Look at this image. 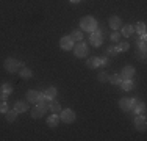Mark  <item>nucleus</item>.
I'll list each match as a JSON object with an SVG mask.
<instances>
[{
    "instance_id": "nucleus-1",
    "label": "nucleus",
    "mask_w": 147,
    "mask_h": 141,
    "mask_svg": "<svg viewBox=\"0 0 147 141\" xmlns=\"http://www.w3.org/2000/svg\"><path fill=\"white\" fill-rule=\"evenodd\" d=\"M80 28H82L83 31H94L99 28V24H97V20L94 19L92 16H83L82 19H80Z\"/></svg>"
},
{
    "instance_id": "nucleus-2",
    "label": "nucleus",
    "mask_w": 147,
    "mask_h": 141,
    "mask_svg": "<svg viewBox=\"0 0 147 141\" xmlns=\"http://www.w3.org/2000/svg\"><path fill=\"white\" fill-rule=\"evenodd\" d=\"M47 111H49V102L39 100V102H36V104H34L33 110H31V118H34V119L42 118Z\"/></svg>"
},
{
    "instance_id": "nucleus-3",
    "label": "nucleus",
    "mask_w": 147,
    "mask_h": 141,
    "mask_svg": "<svg viewBox=\"0 0 147 141\" xmlns=\"http://www.w3.org/2000/svg\"><path fill=\"white\" fill-rule=\"evenodd\" d=\"M20 66H22V61H17L16 58H6L5 61H3V68H5V70L9 74L17 72Z\"/></svg>"
},
{
    "instance_id": "nucleus-4",
    "label": "nucleus",
    "mask_w": 147,
    "mask_h": 141,
    "mask_svg": "<svg viewBox=\"0 0 147 141\" xmlns=\"http://www.w3.org/2000/svg\"><path fill=\"white\" fill-rule=\"evenodd\" d=\"M75 119H77V115L71 108H66V110L59 111V121L66 122V124H72V122H75Z\"/></svg>"
},
{
    "instance_id": "nucleus-5",
    "label": "nucleus",
    "mask_w": 147,
    "mask_h": 141,
    "mask_svg": "<svg viewBox=\"0 0 147 141\" xmlns=\"http://www.w3.org/2000/svg\"><path fill=\"white\" fill-rule=\"evenodd\" d=\"M74 54H75L77 58H85L88 55V44L83 41H78V44L74 47Z\"/></svg>"
},
{
    "instance_id": "nucleus-6",
    "label": "nucleus",
    "mask_w": 147,
    "mask_h": 141,
    "mask_svg": "<svg viewBox=\"0 0 147 141\" xmlns=\"http://www.w3.org/2000/svg\"><path fill=\"white\" fill-rule=\"evenodd\" d=\"M102 30H94V31H91V36H89V42H91V45H94V47H100L102 45Z\"/></svg>"
},
{
    "instance_id": "nucleus-7",
    "label": "nucleus",
    "mask_w": 147,
    "mask_h": 141,
    "mask_svg": "<svg viewBox=\"0 0 147 141\" xmlns=\"http://www.w3.org/2000/svg\"><path fill=\"white\" fill-rule=\"evenodd\" d=\"M136 104V99H128V97H122L119 100V108L122 111H131V108L135 107Z\"/></svg>"
},
{
    "instance_id": "nucleus-8",
    "label": "nucleus",
    "mask_w": 147,
    "mask_h": 141,
    "mask_svg": "<svg viewBox=\"0 0 147 141\" xmlns=\"http://www.w3.org/2000/svg\"><path fill=\"white\" fill-rule=\"evenodd\" d=\"M135 127H136V130H139V132H146L147 121H146V116L144 115H136V118H135Z\"/></svg>"
},
{
    "instance_id": "nucleus-9",
    "label": "nucleus",
    "mask_w": 147,
    "mask_h": 141,
    "mask_svg": "<svg viewBox=\"0 0 147 141\" xmlns=\"http://www.w3.org/2000/svg\"><path fill=\"white\" fill-rule=\"evenodd\" d=\"M59 47L63 49V50H72L74 49V41L71 36H63L61 39H59Z\"/></svg>"
},
{
    "instance_id": "nucleus-10",
    "label": "nucleus",
    "mask_w": 147,
    "mask_h": 141,
    "mask_svg": "<svg viewBox=\"0 0 147 141\" xmlns=\"http://www.w3.org/2000/svg\"><path fill=\"white\" fill-rule=\"evenodd\" d=\"M135 74H136V70H135V68H133V66H125V68L121 70V77H122V80L133 79V77H135Z\"/></svg>"
},
{
    "instance_id": "nucleus-11",
    "label": "nucleus",
    "mask_w": 147,
    "mask_h": 141,
    "mask_svg": "<svg viewBox=\"0 0 147 141\" xmlns=\"http://www.w3.org/2000/svg\"><path fill=\"white\" fill-rule=\"evenodd\" d=\"M108 25L113 28V30H119L124 24H122V19L119 16H111L110 19H108Z\"/></svg>"
},
{
    "instance_id": "nucleus-12",
    "label": "nucleus",
    "mask_w": 147,
    "mask_h": 141,
    "mask_svg": "<svg viewBox=\"0 0 147 141\" xmlns=\"http://www.w3.org/2000/svg\"><path fill=\"white\" fill-rule=\"evenodd\" d=\"M41 99V93L36 89H30L28 93H27V100L30 102V104H36V102H39Z\"/></svg>"
},
{
    "instance_id": "nucleus-13",
    "label": "nucleus",
    "mask_w": 147,
    "mask_h": 141,
    "mask_svg": "<svg viewBox=\"0 0 147 141\" xmlns=\"http://www.w3.org/2000/svg\"><path fill=\"white\" fill-rule=\"evenodd\" d=\"M121 89H124V91H131L133 88H135V80L133 79H127V80H122L121 82Z\"/></svg>"
},
{
    "instance_id": "nucleus-14",
    "label": "nucleus",
    "mask_w": 147,
    "mask_h": 141,
    "mask_svg": "<svg viewBox=\"0 0 147 141\" xmlns=\"http://www.w3.org/2000/svg\"><path fill=\"white\" fill-rule=\"evenodd\" d=\"M58 124H59V115H57V113H53V115H50L47 118V125L49 127L53 129V127H57Z\"/></svg>"
},
{
    "instance_id": "nucleus-15",
    "label": "nucleus",
    "mask_w": 147,
    "mask_h": 141,
    "mask_svg": "<svg viewBox=\"0 0 147 141\" xmlns=\"http://www.w3.org/2000/svg\"><path fill=\"white\" fill-rule=\"evenodd\" d=\"M86 66H88L89 69H96L100 66V58L99 56H91L88 58V61H86Z\"/></svg>"
},
{
    "instance_id": "nucleus-16",
    "label": "nucleus",
    "mask_w": 147,
    "mask_h": 141,
    "mask_svg": "<svg viewBox=\"0 0 147 141\" xmlns=\"http://www.w3.org/2000/svg\"><path fill=\"white\" fill-rule=\"evenodd\" d=\"M19 74H20V77H22V79H31V77H33L31 69L25 68V64H24V63H22V66L19 68Z\"/></svg>"
},
{
    "instance_id": "nucleus-17",
    "label": "nucleus",
    "mask_w": 147,
    "mask_h": 141,
    "mask_svg": "<svg viewBox=\"0 0 147 141\" xmlns=\"http://www.w3.org/2000/svg\"><path fill=\"white\" fill-rule=\"evenodd\" d=\"M131 111L135 113V115H144V113H146V104H144V102H139V104L136 102L135 107L131 108Z\"/></svg>"
},
{
    "instance_id": "nucleus-18",
    "label": "nucleus",
    "mask_w": 147,
    "mask_h": 141,
    "mask_svg": "<svg viewBox=\"0 0 147 141\" xmlns=\"http://www.w3.org/2000/svg\"><path fill=\"white\" fill-rule=\"evenodd\" d=\"M49 110H50L52 113H58L61 111V105H59V102H57V100H53V99H52L50 102H49Z\"/></svg>"
},
{
    "instance_id": "nucleus-19",
    "label": "nucleus",
    "mask_w": 147,
    "mask_h": 141,
    "mask_svg": "<svg viewBox=\"0 0 147 141\" xmlns=\"http://www.w3.org/2000/svg\"><path fill=\"white\" fill-rule=\"evenodd\" d=\"M14 110L17 113H25L27 110H28V105H27L25 102H22V100H17L14 104Z\"/></svg>"
},
{
    "instance_id": "nucleus-20",
    "label": "nucleus",
    "mask_w": 147,
    "mask_h": 141,
    "mask_svg": "<svg viewBox=\"0 0 147 141\" xmlns=\"http://www.w3.org/2000/svg\"><path fill=\"white\" fill-rule=\"evenodd\" d=\"M133 25L131 24H125V25H122V35H124L125 38H130L131 35H133Z\"/></svg>"
},
{
    "instance_id": "nucleus-21",
    "label": "nucleus",
    "mask_w": 147,
    "mask_h": 141,
    "mask_svg": "<svg viewBox=\"0 0 147 141\" xmlns=\"http://www.w3.org/2000/svg\"><path fill=\"white\" fill-rule=\"evenodd\" d=\"M17 115H19V113H17L16 110H8L5 113V118H6V121H8V122H14L17 119Z\"/></svg>"
},
{
    "instance_id": "nucleus-22",
    "label": "nucleus",
    "mask_w": 147,
    "mask_h": 141,
    "mask_svg": "<svg viewBox=\"0 0 147 141\" xmlns=\"http://www.w3.org/2000/svg\"><path fill=\"white\" fill-rule=\"evenodd\" d=\"M133 30H135L138 35H144V33H146V24H144V22L135 24V25H133Z\"/></svg>"
},
{
    "instance_id": "nucleus-23",
    "label": "nucleus",
    "mask_w": 147,
    "mask_h": 141,
    "mask_svg": "<svg viewBox=\"0 0 147 141\" xmlns=\"http://www.w3.org/2000/svg\"><path fill=\"white\" fill-rule=\"evenodd\" d=\"M108 82L113 83V85H121V82H122L121 74H113V75H110L108 77Z\"/></svg>"
},
{
    "instance_id": "nucleus-24",
    "label": "nucleus",
    "mask_w": 147,
    "mask_h": 141,
    "mask_svg": "<svg viewBox=\"0 0 147 141\" xmlns=\"http://www.w3.org/2000/svg\"><path fill=\"white\" fill-rule=\"evenodd\" d=\"M69 36L72 38V41H82L83 39V33L80 30H74L71 35H69Z\"/></svg>"
},
{
    "instance_id": "nucleus-25",
    "label": "nucleus",
    "mask_w": 147,
    "mask_h": 141,
    "mask_svg": "<svg viewBox=\"0 0 147 141\" xmlns=\"http://www.w3.org/2000/svg\"><path fill=\"white\" fill-rule=\"evenodd\" d=\"M2 93H5V94H11L13 93V85L11 83H3L2 85Z\"/></svg>"
},
{
    "instance_id": "nucleus-26",
    "label": "nucleus",
    "mask_w": 147,
    "mask_h": 141,
    "mask_svg": "<svg viewBox=\"0 0 147 141\" xmlns=\"http://www.w3.org/2000/svg\"><path fill=\"white\" fill-rule=\"evenodd\" d=\"M128 47H130V44L128 42H125V41H119V45H117V49H119V52H125V50H128Z\"/></svg>"
},
{
    "instance_id": "nucleus-27",
    "label": "nucleus",
    "mask_w": 147,
    "mask_h": 141,
    "mask_svg": "<svg viewBox=\"0 0 147 141\" xmlns=\"http://www.w3.org/2000/svg\"><path fill=\"white\" fill-rule=\"evenodd\" d=\"M117 54H119V49H117V47H108V49H107V55H108V56H111V55L116 56Z\"/></svg>"
},
{
    "instance_id": "nucleus-28",
    "label": "nucleus",
    "mask_w": 147,
    "mask_h": 141,
    "mask_svg": "<svg viewBox=\"0 0 147 141\" xmlns=\"http://www.w3.org/2000/svg\"><path fill=\"white\" fill-rule=\"evenodd\" d=\"M108 74L107 72H100L99 75H97V80H99V82H102V83H105V82H108Z\"/></svg>"
},
{
    "instance_id": "nucleus-29",
    "label": "nucleus",
    "mask_w": 147,
    "mask_h": 141,
    "mask_svg": "<svg viewBox=\"0 0 147 141\" xmlns=\"http://www.w3.org/2000/svg\"><path fill=\"white\" fill-rule=\"evenodd\" d=\"M110 39L113 41V42H119V41H121V33L113 31V33H111V36H110Z\"/></svg>"
},
{
    "instance_id": "nucleus-30",
    "label": "nucleus",
    "mask_w": 147,
    "mask_h": 141,
    "mask_svg": "<svg viewBox=\"0 0 147 141\" xmlns=\"http://www.w3.org/2000/svg\"><path fill=\"white\" fill-rule=\"evenodd\" d=\"M8 111V105H6V102H0V113H3V115H5V113Z\"/></svg>"
},
{
    "instance_id": "nucleus-31",
    "label": "nucleus",
    "mask_w": 147,
    "mask_h": 141,
    "mask_svg": "<svg viewBox=\"0 0 147 141\" xmlns=\"http://www.w3.org/2000/svg\"><path fill=\"white\" fill-rule=\"evenodd\" d=\"M138 47H139V50H141V52H146V50H147V44H146V41H141Z\"/></svg>"
},
{
    "instance_id": "nucleus-32",
    "label": "nucleus",
    "mask_w": 147,
    "mask_h": 141,
    "mask_svg": "<svg viewBox=\"0 0 147 141\" xmlns=\"http://www.w3.org/2000/svg\"><path fill=\"white\" fill-rule=\"evenodd\" d=\"M100 66H108V58H107V56L100 58Z\"/></svg>"
},
{
    "instance_id": "nucleus-33",
    "label": "nucleus",
    "mask_w": 147,
    "mask_h": 141,
    "mask_svg": "<svg viewBox=\"0 0 147 141\" xmlns=\"http://www.w3.org/2000/svg\"><path fill=\"white\" fill-rule=\"evenodd\" d=\"M6 99H8V94L2 93V100H3V102H6Z\"/></svg>"
},
{
    "instance_id": "nucleus-34",
    "label": "nucleus",
    "mask_w": 147,
    "mask_h": 141,
    "mask_svg": "<svg viewBox=\"0 0 147 141\" xmlns=\"http://www.w3.org/2000/svg\"><path fill=\"white\" fill-rule=\"evenodd\" d=\"M71 2H72V3H78L80 0H71Z\"/></svg>"
},
{
    "instance_id": "nucleus-35",
    "label": "nucleus",
    "mask_w": 147,
    "mask_h": 141,
    "mask_svg": "<svg viewBox=\"0 0 147 141\" xmlns=\"http://www.w3.org/2000/svg\"><path fill=\"white\" fill-rule=\"evenodd\" d=\"M0 93H2V86H0Z\"/></svg>"
}]
</instances>
